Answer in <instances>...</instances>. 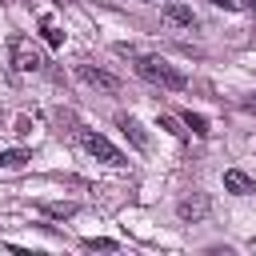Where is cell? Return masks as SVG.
<instances>
[{"instance_id":"8fae6325","label":"cell","mask_w":256,"mask_h":256,"mask_svg":"<svg viewBox=\"0 0 256 256\" xmlns=\"http://www.w3.org/2000/svg\"><path fill=\"white\" fill-rule=\"evenodd\" d=\"M44 40H48L52 48H60V44H64V32H60V28L52 24V20H44Z\"/></svg>"},{"instance_id":"30bf717a","label":"cell","mask_w":256,"mask_h":256,"mask_svg":"<svg viewBox=\"0 0 256 256\" xmlns=\"http://www.w3.org/2000/svg\"><path fill=\"white\" fill-rule=\"evenodd\" d=\"M24 160H28L24 148H8V152H0V168H20Z\"/></svg>"},{"instance_id":"2e32d148","label":"cell","mask_w":256,"mask_h":256,"mask_svg":"<svg viewBox=\"0 0 256 256\" xmlns=\"http://www.w3.org/2000/svg\"><path fill=\"white\" fill-rule=\"evenodd\" d=\"M244 112H252V116H256V100H244Z\"/></svg>"},{"instance_id":"8992f818","label":"cell","mask_w":256,"mask_h":256,"mask_svg":"<svg viewBox=\"0 0 256 256\" xmlns=\"http://www.w3.org/2000/svg\"><path fill=\"white\" fill-rule=\"evenodd\" d=\"M36 212L40 216H52V220H68V216H76V204L72 200H40Z\"/></svg>"},{"instance_id":"6da1fadb","label":"cell","mask_w":256,"mask_h":256,"mask_svg":"<svg viewBox=\"0 0 256 256\" xmlns=\"http://www.w3.org/2000/svg\"><path fill=\"white\" fill-rule=\"evenodd\" d=\"M136 72H140L148 84H160V88H168V92L188 88V76H184L180 68H172L168 60H160V56H136Z\"/></svg>"},{"instance_id":"5b68a950","label":"cell","mask_w":256,"mask_h":256,"mask_svg":"<svg viewBox=\"0 0 256 256\" xmlns=\"http://www.w3.org/2000/svg\"><path fill=\"white\" fill-rule=\"evenodd\" d=\"M224 188H228L232 196H248V192H256L252 176H248V172H240V168H228V172H224Z\"/></svg>"},{"instance_id":"ba28073f","label":"cell","mask_w":256,"mask_h":256,"mask_svg":"<svg viewBox=\"0 0 256 256\" xmlns=\"http://www.w3.org/2000/svg\"><path fill=\"white\" fill-rule=\"evenodd\" d=\"M116 128H120V132H124V136H128V140H132V144H136L140 152L148 148V136H144V128H140V124H136L132 116H116Z\"/></svg>"},{"instance_id":"9c48e42d","label":"cell","mask_w":256,"mask_h":256,"mask_svg":"<svg viewBox=\"0 0 256 256\" xmlns=\"http://www.w3.org/2000/svg\"><path fill=\"white\" fill-rule=\"evenodd\" d=\"M180 220H200V216H208V200L204 196H192V200H180Z\"/></svg>"},{"instance_id":"277c9868","label":"cell","mask_w":256,"mask_h":256,"mask_svg":"<svg viewBox=\"0 0 256 256\" xmlns=\"http://www.w3.org/2000/svg\"><path fill=\"white\" fill-rule=\"evenodd\" d=\"M76 76H80L88 88H100V92H108V96H116V92H120V76H112V72H104V68L80 64V68H76Z\"/></svg>"},{"instance_id":"9a60e30c","label":"cell","mask_w":256,"mask_h":256,"mask_svg":"<svg viewBox=\"0 0 256 256\" xmlns=\"http://www.w3.org/2000/svg\"><path fill=\"white\" fill-rule=\"evenodd\" d=\"M216 8H236V0H212Z\"/></svg>"},{"instance_id":"52a82bcc","label":"cell","mask_w":256,"mask_h":256,"mask_svg":"<svg viewBox=\"0 0 256 256\" xmlns=\"http://www.w3.org/2000/svg\"><path fill=\"white\" fill-rule=\"evenodd\" d=\"M164 20L176 24V28H192V24H196V16H192L188 4H164Z\"/></svg>"},{"instance_id":"7a4b0ae2","label":"cell","mask_w":256,"mask_h":256,"mask_svg":"<svg viewBox=\"0 0 256 256\" xmlns=\"http://www.w3.org/2000/svg\"><path fill=\"white\" fill-rule=\"evenodd\" d=\"M80 144H84V152H88V156H96L100 164H112V168L128 164V156H124V152H120L116 144H108V140H104L100 132H84V136H80Z\"/></svg>"},{"instance_id":"3957f363","label":"cell","mask_w":256,"mask_h":256,"mask_svg":"<svg viewBox=\"0 0 256 256\" xmlns=\"http://www.w3.org/2000/svg\"><path fill=\"white\" fill-rule=\"evenodd\" d=\"M12 68L16 72H40L44 68V56L28 36H12Z\"/></svg>"},{"instance_id":"5bb4252c","label":"cell","mask_w":256,"mask_h":256,"mask_svg":"<svg viewBox=\"0 0 256 256\" xmlns=\"http://www.w3.org/2000/svg\"><path fill=\"white\" fill-rule=\"evenodd\" d=\"M160 128H168V132H172V136H180V140L188 136V132H184V128H180V124H176L172 116H160Z\"/></svg>"},{"instance_id":"4fadbf2b","label":"cell","mask_w":256,"mask_h":256,"mask_svg":"<svg viewBox=\"0 0 256 256\" xmlns=\"http://www.w3.org/2000/svg\"><path fill=\"white\" fill-rule=\"evenodd\" d=\"M84 248H88V252H112L116 240H84Z\"/></svg>"},{"instance_id":"7c38bea8","label":"cell","mask_w":256,"mask_h":256,"mask_svg":"<svg viewBox=\"0 0 256 256\" xmlns=\"http://www.w3.org/2000/svg\"><path fill=\"white\" fill-rule=\"evenodd\" d=\"M184 124H188V128H192L196 136H204V132H208V124H204V116H192V112L184 116Z\"/></svg>"},{"instance_id":"e0dca14e","label":"cell","mask_w":256,"mask_h":256,"mask_svg":"<svg viewBox=\"0 0 256 256\" xmlns=\"http://www.w3.org/2000/svg\"><path fill=\"white\" fill-rule=\"evenodd\" d=\"M248 4H252V8H256V0H248Z\"/></svg>"}]
</instances>
